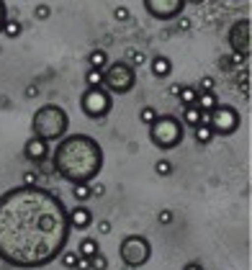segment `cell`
Instances as JSON below:
<instances>
[{
  "instance_id": "7a4b0ae2",
  "label": "cell",
  "mask_w": 252,
  "mask_h": 270,
  "mask_svg": "<svg viewBox=\"0 0 252 270\" xmlns=\"http://www.w3.org/2000/svg\"><path fill=\"white\" fill-rule=\"evenodd\" d=\"M52 157L54 173L72 185H90L103 170V147L88 134H70L57 142Z\"/></svg>"
},
{
  "instance_id": "9c48e42d",
  "label": "cell",
  "mask_w": 252,
  "mask_h": 270,
  "mask_svg": "<svg viewBox=\"0 0 252 270\" xmlns=\"http://www.w3.org/2000/svg\"><path fill=\"white\" fill-rule=\"evenodd\" d=\"M229 47H232L234 57L247 62V57H250V18L234 21V26L229 29Z\"/></svg>"
},
{
  "instance_id": "5b68a950",
  "label": "cell",
  "mask_w": 252,
  "mask_h": 270,
  "mask_svg": "<svg viewBox=\"0 0 252 270\" xmlns=\"http://www.w3.org/2000/svg\"><path fill=\"white\" fill-rule=\"evenodd\" d=\"M136 85V70L126 62H108V67L103 70V88L111 95H126L131 93Z\"/></svg>"
},
{
  "instance_id": "2e32d148",
  "label": "cell",
  "mask_w": 252,
  "mask_h": 270,
  "mask_svg": "<svg viewBox=\"0 0 252 270\" xmlns=\"http://www.w3.org/2000/svg\"><path fill=\"white\" fill-rule=\"evenodd\" d=\"M108 62H111V60H108V54L103 52V49H93V52L88 54V64H90V70H106Z\"/></svg>"
},
{
  "instance_id": "e0dca14e",
  "label": "cell",
  "mask_w": 252,
  "mask_h": 270,
  "mask_svg": "<svg viewBox=\"0 0 252 270\" xmlns=\"http://www.w3.org/2000/svg\"><path fill=\"white\" fill-rule=\"evenodd\" d=\"M98 252H100V247H98L95 237H85L83 242H80V247H77V255H83V257H95Z\"/></svg>"
},
{
  "instance_id": "4fadbf2b",
  "label": "cell",
  "mask_w": 252,
  "mask_h": 270,
  "mask_svg": "<svg viewBox=\"0 0 252 270\" xmlns=\"http://www.w3.org/2000/svg\"><path fill=\"white\" fill-rule=\"evenodd\" d=\"M150 67H152V75L157 77V80H165V77L173 72V62H170L165 54H157V57H152Z\"/></svg>"
},
{
  "instance_id": "277c9868",
  "label": "cell",
  "mask_w": 252,
  "mask_h": 270,
  "mask_svg": "<svg viewBox=\"0 0 252 270\" xmlns=\"http://www.w3.org/2000/svg\"><path fill=\"white\" fill-rule=\"evenodd\" d=\"M186 137V123H183L178 116H157V121L150 126V139L157 150H175L178 144Z\"/></svg>"
},
{
  "instance_id": "d4e9b609",
  "label": "cell",
  "mask_w": 252,
  "mask_h": 270,
  "mask_svg": "<svg viewBox=\"0 0 252 270\" xmlns=\"http://www.w3.org/2000/svg\"><path fill=\"white\" fill-rule=\"evenodd\" d=\"M155 173H157L159 178H167L170 173H173V162L165 160V157H159V160L155 162Z\"/></svg>"
},
{
  "instance_id": "836d02e7",
  "label": "cell",
  "mask_w": 252,
  "mask_h": 270,
  "mask_svg": "<svg viewBox=\"0 0 252 270\" xmlns=\"http://www.w3.org/2000/svg\"><path fill=\"white\" fill-rule=\"evenodd\" d=\"M36 173H33V170H29V173H24V185H36Z\"/></svg>"
},
{
  "instance_id": "603a6c76",
  "label": "cell",
  "mask_w": 252,
  "mask_h": 270,
  "mask_svg": "<svg viewBox=\"0 0 252 270\" xmlns=\"http://www.w3.org/2000/svg\"><path fill=\"white\" fill-rule=\"evenodd\" d=\"M157 116H159V114H157V108H152V106H144V108L139 111V121L147 123V126H152V123L157 121Z\"/></svg>"
},
{
  "instance_id": "8fae6325",
  "label": "cell",
  "mask_w": 252,
  "mask_h": 270,
  "mask_svg": "<svg viewBox=\"0 0 252 270\" xmlns=\"http://www.w3.org/2000/svg\"><path fill=\"white\" fill-rule=\"evenodd\" d=\"M24 157H26V160H31V162H36V165H41L49 157V142H44L39 137H31L24 144Z\"/></svg>"
},
{
  "instance_id": "f1b7e54d",
  "label": "cell",
  "mask_w": 252,
  "mask_h": 270,
  "mask_svg": "<svg viewBox=\"0 0 252 270\" xmlns=\"http://www.w3.org/2000/svg\"><path fill=\"white\" fill-rule=\"evenodd\" d=\"M75 270H93V257H83V255H80Z\"/></svg>"
},
{
  "instance_id": "4316f807",
  "label": "cell",
  "mask_w": 252,
  "mask_h": 270,
  "mask_svg": "<svg viewBox=\"0 0 252 270\" xmlns=\"http://www.w3.org/2000/svg\"><path fill=\"white\" fill-rule=\"evenodd\" d=\"M93 270H108V260H106V255H103V252H98L93 257Z\"/></svg>"
},
{
  "instance_id": "6da1fadb",
  "label": "cell",
  "mask_w": 252,
  "mask_h": 270,
  "mask_svg": "<svg viewBox=\"0 0 252 270\" xmlns=\"http://www.w3.org/2000/svg\"><path fill=\"white\" fill-rule=\"evenodd\" d=\"M70 216L52 190L18 185L0 196V260L36 270L54 263L70 240Z\"/></svg>"
},
{
  "instance_id": "cb8c5ba5",
  "label": "cell",
  "mask_w": 252,
  "mask_h": 270,
  "mask_svg": "<svg viewBox=\"0 0 252 270\" xmlns=\"http://www.w3.org/2000/svg\"><path fill=\"white\" fill-rule=\"evenodd\" d=\"M85 83L88 88H103V70H88Z\"/></svg>"
},
{
  "instance_id": "8992f818",
  "label": "cell",
  "mask_w": 252,
  "mask_h": 270,
  "mask_svg": "<svg viewBox=\"0 0 252 270\" xmlns=\"http://www.w3.org/2000/svg\"><path fill=\"white\" fill-rule=\"evenodd\" d=\"M119 257L126 268H142L152 257V244L144 234H129L119 244Z\"/></svg>"
},
{
  "instance_id": "484cf974",
  "label": "cell",
  "mask_w": 252,
  "mask_h": 270,
  "mask_svg": "<svg viewBox=\"0 0 252 270\" xmlns=\"http://www.w3.org/2000/svg\"><path fill=\"white\" fill-rule=\"evenodd\" d=\"M60 257H62V265H64V268L75 270V265H77V257H80V255H77V252H67V250H64Z\"/></svg>"
},
{
  "instance_id": "9a60e30c",
  "label": "cell",
  "mask_w": 252,
  "mask_h": 270,
  "mask_svg": "<svg viewBox=\"0 0 252 270\" xmlns=\"http://www.w3.org/2000/svg\"><path fill=\"white\" fill-rule=\"evenodd\" d=\"M196 106L203 111V114H211V111L219 106V98H216L214 90H198V100H196Z\"/></svg>"
},
{
  "instance_id": "f546056e",
  "label": "cell",
  "mask_w": 252,
  "mask_h": 270,
  "mask_svg": "<svg viewBox=\"0 0 252 270\" xmlns=\"http://www.w3.org/2000/svg\"><path fill=\"white\" fill-rule=\"evenodd\" d=\"M157 221L165 224V227H167V224H173V211H170V209H162V211L157 213Z\"/></svg>"
},
{
  "instance_id": "d6a6232c",
  "label": "cell",
  "mask_w": 252,
  "mask_h": 270,
  "mask_svg": "<svg viewBox=\"0 0 252 270\" xmlns=\"http://www.w3.org/2000/svg\"><path fill=\"white\" fill-rule=\"evenodd\" d=\"M178 31H190V18L188 16H178Z\"/></svg>"
},
{
  "instance_id": "5bb4252c",
  "label": "cell",
  "mask_w": 252,
  "mask_h": 270,
  "mask_svg": "<svg viewBox=\"0 0 252 270\" xmlns=\"http://www.w3.org/2000/svg\"><path fill=\"white\" fill-rule=\"evenodd\" d=\"M183 123H188V126H201L206 123V114L198 108V106H183Z\"/></svg>"
},
{
  "instance_id": "ba28073f",
  "label": "cell",
  "mask_w": 252,
  "mask_h": 270,
  "mask_svg": "<svg viewBox=\"0 0 252 270\" xmlns=\"http://www.w3.org/2000/svg\"><path fill=\"white\" fill-rule=\"evenodd\" d=\"M206 123L211 126L214 134L232 137V134L239 129V111L234 106H216L211 114H206Z\"/></svg>"
},
{
  "instance_id": "e575fe53",
  "label": "cell",
  "mask_w": 252,
  "mask_h": 270,
  "mask_svg": "<svg viewBox=\"0 0 252 270\" xmlns=\"http://www.w3.org/2000/svg\"><path fill=\"white\" fill-rule=\"evenodd\" d=\"M5 18H8V10H5V3L0 0V33H3V24H5Z\"/></svg>"
},
{
  "instance_id": "f35d334b",
  "label": "cell",
  "mask_w": 252,
  "mask_h": 270,
  "mask_svg": "<svg viewBox=\"0 0 252 270\" xmlns=\"http://www.w3.org/2000/svg\"><path fill=\"white\" fill-rule=\"evenodd\" d=\"M180 88H183V85H173V88H170V95H175V98H178V93H180Z\"/></svg>"
},
{
  "instance_id": "7402d4cb",
  "label": "cell",
  "mask_w": 252,
  "mask_h": 270,
  "mask_svg": "<svg viewBox=\"0 0 252 270\" xmlns=\"http://www.w3.org/2000/svg\"><path fill=\"white\" fill-rule=\"evenodd\" d=\"M211 139H214V131H211L209 123H201V126H196V142H198V144H209Z\"/></svg>"
},
{
  "instance_id": "d6986e66",
  "label": "cell",
  "mask_w": 252,
  "mask_h": 270,
  "mask_svg": "<svg viewBox=\"0 0 252 270\" xmlns=\"http://www.w3.org/2000/svg\"><path fill=\"white\" fill-rule=\"evenodd\" d=\"M72 198L77 201V204H85V201L93 198V190H90V185H85V183L72 185Z\"/></svg>"
},
{
  "instance_id": "7c38bea8",
  "label": "cell",
  "mask_w": 252,
  "mask_h": 270,
  "mask_svg": "<svg viewBox=\"0 0 252 270\" xmlns=\"http://www.w3.org/2000/svg\"><path fill=\"white\" fill-rule=\"evenodd\" d=\"M67 216H70V227H75V229H88L93 224V213L85 206H75L72 211H67Z\"/></svg>"
},
{
  "instance_id": "44dd1931",
  "label": "cell",
  "mask_w": 252,
  "mask_h": 270,
  "mask_svg": "<svg viewBox=\"0 0 252 270\" xmlns=\"http://www.w3.org/2000/svg\"><path fill=\"white\" fill-rule=\"evenodd\" d=\"M3 33L8 39H18L21 36V24L16 18H5V24H3Z\"/></svg>"
},
{
  "instance_id": "3957f363",
  "label": "cell",
  "mask_w": 252,
  "mask_h": 270,
  "mask_svg": "<svg viewBox=\"0 0 252 270\" xmlns=\"http://www.w3.org/2000/svg\"><path fill=\"white\" fill-rule=\"evenodd\" d=\"M67 129H70V116H67V111L57 103L39 106L33 119H31L33 137H39L44 142H60L62 137H67Z\"/></svg>"
},
{
  "instance_id": "8d00e7d4",
  "label": "cell",
  "mask_w": 252,
  "mask_h": 270,
  "mask_svg": "<svg viewBox=\"0 0 252 270\" xmlns=\"http://www.w3.org/2000/svg\"><path fill=\"white\" fill-rule=\"evenodd\" d=\"M183 270H203V268H201V263H188Z\"/></svg>"
},
{
  "instance_id": "1f68e13d",
  "label": "cell",
  "mask_w": 252,
  "mask_h": 270,
  "mask_svg": "<svg viewBox=\"0 0 252 270\" xmlns=\"http://www.w3.org/2000/svg\"><path fill=\"white\" fill-rule=\"evenodd\" d=\"M113 18H116V21H129V8L119 5L116 10H113Z\"/></svg>"
},
{
  "instance_id": "74e56055",
  "label": "cell",
  "mask_w": 252,
  "mask_h": 270,
  "mask_svg": "<svg viewBox=\"0 0 252 270\" xmlns=\"http://www.w3.org/2000/svg\"><path fill=\"white\" fill-rule=\"evenodd\" d=\"M26 95H29V98H33V95H39V88H33V85H31V88L26 90Z\"/></svg>"
},
{
  "instance_id": "ffe728a7",
  "label": "cell",
  "mask_w": 252,
  "mask_h": 270,
  "mask_svg": "<svg viewBox=\"0 0 252 270\" xmlns=\"http://www.w3.org/2000/svg\"><path fill=\"white\" fill-rule=\"evenodd\" d=\"M144 62H147V54L142 49H129V52H126V64H131L134 70H136V67H142Z\"/></svg>"
},
{
  "instance_id": "d590c367",
  "label": "cell",
  "mask_w": 252,
  "mask_h": 270,
  "mask_svg": "<svg viewBox=\"0 0 252 270\" xmlns=\"http://www.w3.org/2000/svg\"><path fill=\"white\" fill-rule=\"evenodd\" d=\"M98 232H100V234H108V232H111V221L100 219V221H98Z\"/></svg>"
},
{
  "instance_id": "83f0119b",
  "label": "cell",
  "mask_w": 252,
  "mask_h": 270,
  "mask_svg": "<svg viewBox=\"0 0 252 270\" xmlns=\"http://www.w3.org/2000/svg\"><path fill=\"white\" fill-rule=\"evenodd\" d=\"M33 16H36L39 21H47V18L52 16V8H49V5H44V3H41V5H36V10H33Z\"/></svg>"
},
{
  "instance_id": "52a82bcc",
  "label": "cell",
  "mask_w": 252,
  "mask_h": 270,
  "mask_svg": "<svg viewBox=\"0 0 252 270\" xmlns=\"http://www.w3.org/2000/svg\"><path fill=\"white\" fill-rule=\"evenodd\" d=\"M80 108L88 119H106L113 108V95L106 88H88L80 98Z\"/></svg>"
},
{
  "instance_id": "4dcf8cb0",
  "label": "cell",
  "mask_w": 252,
  "mask_h": 270,
  "mask_svg": "<svg viewBox=\"0 0 252 270\" xmlns=\"http://www.w3.org/2000/svg\"><path fill=\"white\" fill-rule=\"evenodd\" d=\"M214 85H216L214 77H211V75H203L201 83H198V90H214Z\"/></svg>"
},
{
  "instance_id": "ab89813d",
  "label": "cell",
  "mask_w": 252,
  "mask_h": 270,
  "mask_svg": "<svg viewBox=\"0 0 252 270\" xmlns=\"http://www.w3.org/2000/svg\"><path fill=\"white\" fill-rule=\"evenodd\" d=\"M186 3H203V0H186Z\"/></svg>"
},
{
  "instance_id": "ac0fdd59",
  "label": "cell",
  "mask_w": 252,
  "mask_h": 270,
  "mask_svg": "<svg viewBox=\"0 0 252 270\" xmlns=\"http://www.w3.org/2000/svg\"><path fill=\"white\" fill-rule=\"evenodd\" d=\"M178 98H180V103H183V106H196V100H198V88H193V85H183V88H180V93H178Z\"/></svg>"
},
{
  "instance_id": "30bf717a",
  "label": "cell",
  "mask_w": 252,
  "mask_h": 270,
  "mask_svg": "<svg viewBox=\"0 0 252 270\" xmlns=\"http://www.w3.org/2000/svg\"><path fill=\"white\" fill-rule=\"evenodd\" d=\"M142 3L147 13L157 21H173L186 10V0H142Z\"/></svg>"
}]
</instances>
